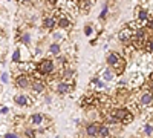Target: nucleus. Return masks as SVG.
I'll use <instances>...</instances> for the list:
<instances>
[{"instance_id":"1","label":"nucleus","mask_w":153,"mask_h":138,"mask_svg":"<svg viewBox=\"0 0 153 138\" xmlns=\"http://www.w3.org/2000/svg\"><path fill=\"white\" fill-rule=\"evenodd\" d=\"M106 63H107V66L115 74H117V77H118V75H123L126 72V68H127V60L120 52H117V51H112V52L107 54Z\"/></svg>"},{"instance_id":"2","label":"nucleus","mask_w":153,"mask_h":138,"mask_svg":"<svg viewBox=\"0 0 153 138\" xmlns=\"http://www.w3.org/2000/svg\"><path fill=\"white\" fill-rule=\"evenodd\" d=\"M110 114L117 118L121 124H130V123H133V118H135V115L126 106H115Z\"/></svg>"},{"instance_id":"3","label":"nucleus","mask_w":153,"mask_h":138,"mask_svg":"<svg viewBox=\"0 0 153 138\" xmlns=\"http://www.w3.org/2000/svg\"><path fill=\"white\" fill-rule=\"evenodd\" d=\"M37 69L40 71L45 77H52L55 74V61L52 58H42L37 63Z\"/></svg>"},{"instance_id":"4","label":"nucleus","mask_w":153,"mask_h":138,"mask_svg":"<svg viewBox=\"0 0 153 138\" xmlns=\"http://www.w3.org/2000/svg\"><path fill=\"white\" fill-rule=\"evenodd\" d=\"M146 83V75L144 72L138 71V72H132L130 77H129V86L133 87V89H139L141 86H144Z\"/></svg>"},{"instance_id":"5","label":"nucleus","mask_w":153,"mask_h":138,"mask_svg":"<svg viewBox=\"0 0 153 138\" xmlns=\"http://www.w3.org/2000/svg\"><path fill=\"white\" fill-rule=\"evenodd\" d=\"M132 39H133V31L130 28H123L120 32H118V40L126 46V45H132Z\"/></svg>"},{"instance_id":"6","label":"nucleus","mask_w":153,"mask_h":138,"mask_svg":"<svg viewBox=\"0 0 153 138\" xmlns=\"http://www.w3.org/2000/svg\"><path fill=\"white\" fill-rule=\"evenodd\" d=\"M55 91H57L58 95H71L72 91H74V83H68V81L60 80V81L57 83Z\"/></svg>"},{"instance_id":"7","label":"nucleus","mask_w":153,"mask_h":138,"mask_svg":"<svg viewBox=\"0 0 153 138\" xmlns=\"http://www.w3.org/2000/svg\"><path fill=\"white\" fill-rule=\"evenodd\" d=\"M31 81L32 80L28 74H19V75H16V80H14V83L19 89H28L31 86Z\"/></svg>"},{"instance_id":"8","label":"nucleus","mask_w":153,"mask_h":138,"mask_svg":"<svg viewBox=\"0 0 153 138\" xmlns=\"http://www.w3.org/2000/svg\"><path fill=\"white\" fill-rule=\"evenodd\" d=\"M55 19H57V26H60V29L69 31V29L72 28V19H71L69 16L61 14V16H58V17H55Z\"/></svg>"},{"instance_id":"9","label":"nucleus","mask_w":153,"mask_h":138,"mask_svg":"<svg viewBox=\"0 0 153 138\" xmlns=\"http://www.w3.org/2000/svg\"><path fill=\"white\" fill-rule=\"evenodd\" d=\"M98 129H100V123L97 121H91L84 126V134L89 138H98Z\"/></svg>"},{"instance_id":"10","label":"nucleus","mask_w":153,"mask_h":138,"mask_svg":"<svg viewBox=\"0 0 153 138\" xmlns=\"http://www.w3.org/2000/svg\"><path fill=\"white\" fill-rule=\"evenodd\" d=\"M31 89L35 95L43 94L46 91V81L45 80H32L31 81Z\"/></svg>"},{"instance_id":"11","label":"nucleus","mask_w":153,"mask_h":138,"mask_svg":"<svg viewBox=\"0 0 153 138\" xmlns=\"http://www.w3.org/2000/svg\"><path fill=\"white\" fill-rule=\"evenodd\" d=\"M100 75H101V80L103 81H106V83H109V81H113L115 78H117V74H115L109 66L106 68V69H103L100 72Z\"/></svg>"},{"instance_id":"12","label":"nucleus","mask_w":153,"mask_h":138,"mask_svg":"<svg viewBox=\"0 0 153 138\" xmlns=\"http://www.w3.org/2000/svg\"><path fill=\"white\" fill-rule=\"evenodd\" d=\"M45 120H46V115L40 114V112H35V114H32L29 117V121H31L32 126H42Z\"/></svg>"},{"instance_id":"13","label":"nucleus","mask_w":153,"mask_h":138,"mask_svg":"<svg viewBox=\"0 0 153 138\" xmlns=\"http://www.w3.org/2000/svg\"><path fill=\"white\" fill-rule=\"evenodd\" d=\"M14 103L19 104V106H29V104H32L31 98L28 95H23V94H19V95L14 97Z\"/></svg>"},{"instance_id":"14","label":"nucleus","mask_w":153,"mask_h":138,"mask_svg":"<svg viewBox=\"0 0 153 138\" xmlns=\"http://www.w3.org/2000/svg\"><path fill=\"white\" fill-rule=\"evenodd\" d=\"M110 135H112V131H110V128L107 126L106 123H100L98 137H100V138H110Z\"/></svg>"},{"instance_id":"15","label":"nucleus","mask_w":153,"mask_h":138,"mask_svg":"<svg viewBox=\"0 0 153 138\" xmlns=\"http://www.w3.org/2000/svg\"><path fill=\"white\" fill-rule=\"evenodd\" d=\"M76 5H78V9L83 12V14H87L92 8L91 0H76Z\"/></svg>"},{"instance_id":"16","label":"nucleus","mask_w":153,"mask_h":138,"mask_svg":"<svg viewBox=\"0 0 153 138\" xmlns=\"http://www.w3.org/2000/svg\"><path fill=\"white\" fill-rule=\"evenodd\" d=\"M149 17H150V14H149V9L147 8H136V19L138 20H141V22H147L149 20Z\"/></svg>"},{"instance_id":"17","label":"nucleus","mask_w":153,"mask_h":138,"mask_svg":"<svg viewBox=\"0 0 153 138\" xmlns=\"http://www.w3.org/2000/svg\"><path fill=\"white\" fill-rule=\"evenodd\" d=\"M55 26H57V19L55 17H45L43 19V28L52 31Z\"/></svg>"},{"instance_id":"18","label":"nucleus","mask_w":153,"mask_h":138,"mask_svg":"<svg viewBox=\"0 0 153 138\" xmlns=\"http://www.w3.org/2000/svg\"><path fill=\"white\" fill-rule=\"evenodd\" d=\"M49 54L51 55H54V57H58V55H61V45L60 43H51V46H49Z\"/></svg>"},{"instance_id":"19","label":"nucleus","mask_w":153,"mask_h":138,"mask_svg":"<svg viewBox=\"0 0 153 138\" xmlns=\"http://www.w3.org/2000/svg\"><path fill=\"white\" fill-rule=\"evenodd\" d=\"M52 39H54L55 43H60L65 39V34H63V31H55V32H52Z\"/></svg>"},{"instance_id":"20","label":"nucleus","mask_w":153,"mask_h":138,"mask_svg":"<svg viewBox=\"0 0 153 138\" xmlns=\"http://www.w3.org/2000/svg\"><path fill=\"white\" fill-rule=\"evenodd\" d=\"M12 61H14V63H20V61H23L20 49H16V51H14V54H12Z\"/></svg>"},{"instance_id":"21","label":"nucleus","mask_w":153,"mask_h":138,"mask_svg":"<svg viewBox=\"0 0 153 138\" xmlns=\"http://www.w3.org/2000/svg\"><path fill=\"white\" fill-rule=\"evenodd\" d=\"M143 131H144V134H146L147 137H150V135L153 134V124H152V123H146L144 128H143Z\"/></svg>"},{"instance_id":"22","label":"nucleus","mask_w":153,"mask_h":138,"mask_svg":"<svg viewBox=\"0 0 153 138\" xmlns=\"http://www.w3.org/2000/svg\"><path fill=\"white\" fill-rule=\"evenodd\" d=\"M20 42H22L23 45H29V43H31V34H28V32L22 34V35H20Z\"/></svg>"},{"instance_id":"23","label":"nucleus","mask_w":153,"mask_h":138,"mask_svg":"<svg viewBox=\"0 0 153 138\" xmlns=\"http://www.w3.org/2000/svg\"><path fill=\"white\" fill-rule=\"evenodd\" d=\"M84 34H86L87 37H91V35L94 34V26H92L91 23H89V25H86V26H84Z\"/></svg>"},{"instance_id":"24","label":"nucleus","mask_w":153,"mask_h":138,"mask_svg":"<svg viewBox=\"0 0 153 138\" xmlns=\"http://www.w3.org/2000/svg\"><path fill=\"white\" fill-rule=\"evenodd\" d=\"M107 14H109V5L106 3V5L103 6V11H101V14H100V19H106Z\"/></svg>"},{"instance_id":"25","label":"nucleus","mask_w":153,"mask_h":138,"mask_svg":"<svg viewBox=\"0 0 153 138\" xmlns=\"http://www.w3.org/2000/svg\"><path fill=\"white\" fill-rule=\"evenodd\" d=\"M35 134H37V131H35V129H31V128H28L26 131H25V135H26L28 138H34Z\"/></svg>"},{"instance_id":"26","label":"nucleus","mask_w":153,"mask_h":138,"mask_svg":"<svg viewBox=\"0 0 153 138\" xmlns=\"http://www.w3.org/2000/svg\"><path fill=\"white\" fill-rule=\"evenodd\" d=\"M3 138H19V134H14V132H6L3 135Z\"/></svg>"},{"instance_id":"27","label":"nucleus","mask_w":153,"mask_h":138,"mask_svg":"<svg viewBox=\"0 0 153 138\" xmlns=\"http://www.w3.org/2000/svg\"><path fill=\"white\" fill-rule=\"evenodd\" d=\"M57 2H58V0H48V5H49L51 8H55Z\"/></svg>"},{"instance_id":"28","label":"nucleus","mask_w":153,"mask_h":138,"mask_svg":"<svg viewBox=\"0 0 153 138\" xmlns=\"http://www.w3.org/2000/svg\"><path fill=\"white\" fill-rule=\"evenodd\" d=\"M8 112H9V107H8V106H5V107L0 109V114H8Z\"/></svg>"},{"instance_id":"29","label":"nucleus","mask_w":153,"mask_h":138,"mask_svg":"<svg viewBox=\"0 0 153 138\" xmlns=\"http://www.w3.org/2000/svg\"><path fill=\"white\" fill-rule=\"evenodd\" d=\"M2 81H3V83H6V81H8V74H6V72H3V74H2Z\"/></svg>"},{"instance_id":"30","label":"nucleus","mask_w":153,"mask_h":138,"mask_svg":"<svg viewBox=\"0 0 153 138\" xmlns=\"http://www.w3.org/2000/svg\"><path fill=\"white\" fill-rule=\"evenodd\" d=\"M149 81H150V83H153V72H150V74H149Z\"/></svg>"},{"instance_id":"31","label":"nucleus","mask_w":153,"mask_h":138,"mask_svg":"<svg viewBox=\"0 0 153 138\" xmlns=\"http://www.w3.org/2000/svg\"><path fill=\"white\" fill-rule=\"evenodd\" d=\"M149 91L153 94V83H149Z\"/></svg>"},{"instance_id":"32","label":"nucleus","mask_w":153,"mask_h":138,"mask_svg":"<svg viewBox=\"0 0 153 138\" xmlns=\"http://www.w3.org/2000/svg\"><path fill=\"white\" fill-rule=\"evenodd\" d=\"M20 3H28V2H31V0H19Z\"/></svg>"},{"instance_id":"33","label":"nucleus","mask_w":153,"mask_h":138,"mask_svg":"<svg viewBox=\"0 0 153 138\" xmlns=\"http://www.w3.org/2000/svg\"><path fill=\"white\" fill-rule=\"evenodd\" d=\"M97 2H98V0H91V3H92V5H94V3H97Z\"/></svg>"}]
</instances>
